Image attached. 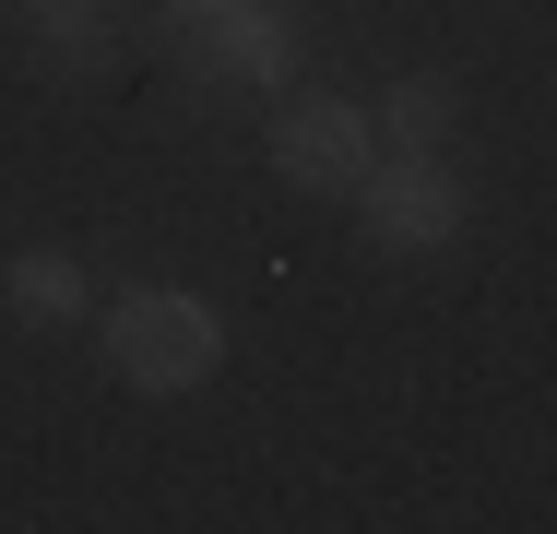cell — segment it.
Segmentation results:
<instances>
[{
	"mask_svg": "<svg viewBox=\"0 0 557 534\" xmlns=\"http://www.w3.org/2000/svg\"><path fill=\"white\" fill-rule=\"evenodd\" d=\"M380 131H392L404 155H440V131H450V84H440V72L392 84V96H380Z\"/></svg>",
	"mask_w": 557,
	"mask_h": 534,
	"instance_id": "8992f818",
	"label": "cell"
},
{
	"mask_svg": "<svg viewBox=\"0 0 557 534\" xmlns=\"http://www.w3.org/2000/svg\"><path fill=\"white\" fill-rule=\"evenodd\" d=\"M108 356H119L131 392H190V380H214L225 320L202 310V298H178V286H143V298L108 310Z\"/></svg>",
	"mask_w": 557,
	"mask_h": 534,
	"instance_id": "6da1fadb",
	"label": "cell"
},
{
	"mask_svg": "<svg viewBox=\"0 0 557 534\" xmlns=\"http://www.w3.org/2000/svg\"><path fill=\"white\" fill-rule=\"evenodd\" d=\"M48 72H108V36L84 24V0H48Z\"/></svg>",
	"mask_w": 557,
	"mask_h": 534,
	"instance_id": "52a82bcc",
	"label": "cell"
},
{
	"mask_svg": "<svg viewBox=\"0 0 557 534\" xmlns=\"http://www.w3.org/2000/svg\"><path fill=\"white\" fill-rule=\"evenodd\" d=\"M368 226L392 238V250H440L450 226H462V179H450L440 155H392V167H368Z\"/></svg>",
	"mask_w": 557,
	"mask_h": 534,
	"instance_id": "3957f363",
	"label": "cell"
},
{
	"mask_svg": "<svg viewBox=\"0 0 557 534\" xmlns=\"http://www.w3.org/2000/svg\"><path fill=\"white\" fill-rule=\"evenodd\" d=\"M0 298H12V320H84V262L72 250H24L0 274Z\"/></svg>",
	"mask_w": 557,
	"mask_h": 534,
	"instance_id": "5b68a950",
	"label": "cell"
},
{
	"mask_svg": "<svg viewBox=\"0 0 557 534\" xmlns=\"http://www.w3.org/2000/svg\"><path fill=\"white\" fill-rule=\"evenodd\" d=\"M214 60L237 72V84H285L297 36H285V12H261V0H225V12H214Z\"/></svg>",
	"mask_w": 557,
	"mask_h": 534,
	"instance_id": "277c9868",
	"label": "cell"
},
{
	"mask_svg": "<svg viewBox=\"0 0 557 534\" xmlns=\"http://www.w3.org/2000/svg\"><path fill=\"white\" fill-rule=\"evenodd\" d=\"M273 167H285L297 191H368V167H380V119H368V107L309 96L285 131H273Z\"/></svg>",
	"mask_w": 557,
	"mask_h": 534,
	"instance_id": "7a4b0ae2",
	"label": "cell"
},
{
	"mask_svg": "<svg viewBox=\"0 0 557 534\" xmlns=\"http://www.w3.org/2000/svg\"><path fill=\"white\" fill-rule=\"evenodd\" d=\"M178 12H225V0H178Z\"/></svg>",
	"mask_w": 557,
	"mask_h": 534,
	"instance_id": "ba28073f",
	"label": "cell"
}]
</instances>
